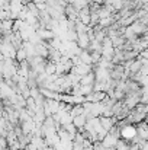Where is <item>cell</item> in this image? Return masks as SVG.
Segmentation results:
<instances>
[{
    "instance_id": "cell-1",
    "label": "cell",
    "mask_w": 148,
    "mask_h": 150,
    "mask_svg": "<svg viewBox=\"0 0 148 150\" xmlns=\"http://www.w3.org/2000/svg\"><path fill=\"white\" fill-rule=\"evenodd\" d=\"M77 45L81 48V50H87L89 44H90V38L87 35V32H81V34H77Z\"/></svg>"
},
{
    "instance_id": "cell-2",
    "label": "cell",
    "mask_w": 148,
    "mask_h": 150,
    "mask_svg": "<svg viewBox=\"0 0 148 150\" xmlns=\"http://www.w3.org/2000/svg\"><path fill=\"white\" fill-rule=\"evenodd\" d=\"M86 122H87V117H86V114H80V115L73 117V124L76 125V128H77L79 131H83V130H84Z\"/></svg>"
},
{
    "instance_id": "cell-3",
    "label": "cell",
    "mask_w": 148,
    "mask_h": 150,
    "mask_svg": "<svg viewBox=\"0 0 148 150\" xmlns=\"http://www.w3.org/2000/svg\"><path fill=\"white\" fill-rule=\"evenodd\" d=\"M79 57H80L81 63H84V64H93V61H92V55H90V51L81 50L80 51V54H79Z\"/></svg>"
},
{
    "instance_id": "cell-4",
    "label": "cell",
    "mask_w": 148,
    "mask_h": 150,
    "mask_svg": "<svg viewBox=\"0 0 148 150\" xmlns=\"http://www.w3.org/2000/svg\"><path fill=\"white\" fill-rule=\"evenodd\" d=\"M70 114H71V117H76V115L84 114V106H83V103H79V105H73V108H71Z\"/></svg>"
},
{
    "instance_id": "cell-5",
    "label": "cell",
    "mask_w": 148,
    "mask_h": 150,
    "mask_svg": "<svg viewBox=\"0 0 148 150\" xmlns=\"http://www.w3.org/2000/svg\"><path fill=\"white\" fill-rule=\"evenodd\" d=\"M28 58V54H26V51H25V48L23 47H20L19 50L16 51V60L20 63V61H25Z\"/></svg>"
}]
</instances>
